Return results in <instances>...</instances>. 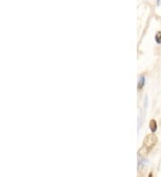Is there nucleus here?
<instances>
[{"mask_svg": "<svg viewBox=\"0 0 161 177\" xmlns=\"http://www.w3.org/2000/svg\"><path fill=\"white\" fill-rule=\"evenodd\" d=\"M157 142H158V139H157V136L155 134H153V133L148 134L145 138V140H143L142 147L138 152L140 157L144 158L145 156H147L150 151L153 149V148L155 147Z\"/></svg>", "mask_w": 161, "mask_h": 177, "instance_id": "f257e3e1", "label": "nucleus"}, {"mask_svg": "<svg viewBox=\"0 0 161 177\" xmlns=\"http://www.w3.org/2000/svg\"><path fill=\"white\" fill-rule=\"evenodd\" d=\"M145 85V76L144 75H141L138 81V90H142Z\"/></svg>", "mask_w": 161, "mask_h": 177, "instance_id": "f03ea898", "label": "nucleus"}, {"mask_svg": "<svg viewBox=\"0 0 161 177\" xmlns=\"http://www.w3.org/2000/svg\"><path fill=\"white\" fill-rule=\"evenodd\" d=\"M157 128H158L157 122L154 119L153 120H150V122H149V129H150V131L152 132V133L157 131Z\"/></svg>", "mask_w": 161, "mask_h": 177, "instance_id": "7ed1b4c3", "label": "nucleus"}, {"mask_svg": "<svg viewBox=\"0 0 161 177\" xmlns=\"http://www.w3.org/2000/svg\"><path fill=\"white\" fill-rule=\"evenodd\" d=\"M155 40L158 44H161V32H158L155 36Z\"/></svg>", "mask_w": 161, "mask_h": 177, "instance_id": "20e7f679", "label": "nucleus"}, {"mask_svg": "<svg viewBox=\"0 0 161 177\" xmlns=\"http://www.w3.org/2000/svg\"><path fill=\"white\" fill-rule=\"evenodd\" d=\"M149 177H152V173H150V174H149Z\"/></svg>", "mask_w": 161, "mask_h": 177, "instance_id": "39448f33", "label": "nucleus"}]
</instances>
